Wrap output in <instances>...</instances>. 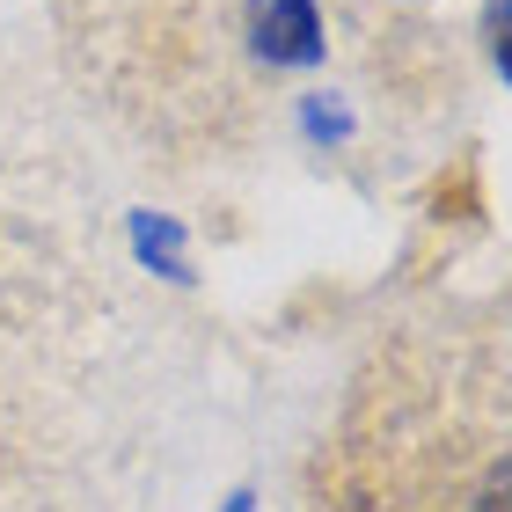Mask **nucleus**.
I'll use <instances>...</instances> for the list:
<instances>
[{"label": "nucleus", "mask_w": 512, "mask_h": 512, "mask_svg": "<svg viewBox=\"0 0 512 512\" xmlns=\"http://www.w3.org/2000/svg\"><path fill=\"white\" fill-rule=\"evenodd\" d=\"M249 52L271 66H315L322 59L315 0H249Z\"/></svg>", "instance_id": "1"}, {"label": "nucleus", "mask_w": 512, "mask_h": 512, "mask_svg": "<svg viewBox=\"0 0 512 512\" xmlns=\"http://www.w3.org/2000/svg\"><path fill=\"white\" fill-rule=\"evenodd\" d=\"M132 235H139V249H147V264L154 271H169V278H183V256H176V227L169 220H154V213H132Z\"/></svg>", "instance_id": "2"}, {"label": "nucleus", "mask_w": 512, "mask_h": 512, "mask_svg": "<svg viewBox=\"0 0 512 512\" xmlns=\"http://www.w3.org/2000/svg\"><path fill=\"white\" fill-rule=\"evenodd\" d=\"M491 59L505 66V81H512V0H491Z\"/></svg>", "instance_id": "3"}, {"label": "nucleus", "mask_w": 512, "mask_h": 512, "mask_svg": "<svg viewBox=\"0 0 512 512\" xmlns=\"http://www.w3.org/2000/svg\"><path fill=\"white\" fill-rule=\"evenodd\" d=\"M476 512H512V461L483 483V498H476Z\"/></svg>", "instance_id": "4"}, {"label": "nucleus", "mask_w": 512, "mask_h": 512, "mask_svg": "<svg viewBox=\"0 0 512 512\" xmlns=\"http://www.w3.org/2000/svg\"><path fill=\"white\" fill-rule=\"evenodd\" d=\"M308 118H315V139H337V132H344V110H337L330 96H315V103H308Z\"/></svg>", "instance_id": "5"}]
</instances>
